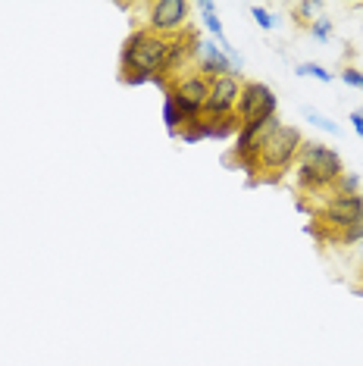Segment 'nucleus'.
<instances>
[{"instance_id": "obj_16", "label": "nucleus", "mask_w": 363, "mask_h": 366, "mask_svg": "<svg viewBox=\"0 0 363 366\" xmlns=\"http://www.w3.org/2000/svg\"><path fill=\"white\" fill-rule=\"evenodd\" d=\"M323 6L326 4H316V0H304V4H294V19L301 22H310V16H314V13H323Z\"/></svg>"}, {"instance_id": "obj_19", "label": "nucleus", "mask_w": 363, "mask_h": 366, "mask_svg": "<svg viewBox=\"0 0 363 366\" xmlns=\"http://www.w3.org/2000/svg\"><path fill=\"white\" fill-rule=\"evenodd\" d=\"M119 82L122 85H154V76H148V72H135V69H126L119 72Z\"/></svg>"}, {"instance_id": "obj_5", "label": "nucleus", "mask_w": 363, "mask_h": 366, "mask_svg": "<svg viewBox=\"0 0 363 366\" xmlns=\"http://www.w3.org/2000/svg\"><path fill=\"white\" fill-rule=\"evenodd\" d=\"M188 13H191L188 0H157V4H150V16L144 28L160 35V38H176L185 32Z\"/></svg>"}, {"instance_id": "obj_11", "label": "nucleus", "mask_w": 363, "mask_h": 366, "mask_svg": "<svg viewBox=\"0 0 363 366\" xmlns=\"http://www.w3.org/2000/svg\"><path fill=\"white\" fill-rule=\"evenodd\" d=\"M179 138L185 144H194V141H204V138H213V126H210L207 116H201V119H191L185 129L179 131Z\"/></svg>"}, {"instance_id": "obj_18", "label": "nucleus", "mask_w": 363, "mask_h": 366, "mask_svg": "<svg viewBox=\"0 0 363 366\" xmlns=\"http://www.w3.org/2000/svg\"><path fill=\"white\" fill-rule=\"evenodd\" d=\"M338 241H341V244H360V241H363V216L354 225H347V229L338 235Z\"/></svg>"}, {"instance_id": "obj_21", "label": "nucleus", "mask_w": 363, "mask_h": 366, "mask_svg": "<svg viewBox=\"0 0 363 366\" xmlns=\"http://www.w3.org/2000/svg\"><path fill=\"white\" fill-rule=\"evenodd\" d=\"M347 122L354 126V131H357V138H363V107H360V110H354V113L347 116Z\"/></svg>"}, {"instance_id": "obj_15", "label": "nucleus", "mask_w": 363, "mask_h": 366, "mask_svg": "<svg viewBox=\"0 0 363 366\" xmlns=\"http://www.w3.org/2000/svg\"><path fill=\"white\" fill-rule=\"evenodd\" d=\"M310 35H314L316 41H329L332 35H335V25H332V19H326V16H319L310 22Z\"/></svg>"}, {"instance_id": "obj_22", "label": "nucleus", "mask_w": 363, "mask_h": 366, "mask_svg": "<svg viewBox=\"0 0 363 366\" xmlns=\"http://www.w3.org/2000/svg\"><path fill=\"white\" fill-rule=\"evenodd\" d=\"M198 10H201V13H216V4H213V0H201Z\"/></svg>"}, {"instance_id": "obj_6", "label": "nucleus", "mask_w": 363, "mask_h": 366, "mask_svg": "<svg viewBox=\"0 0 363 366\" xmlns=\"http://www.w3.org/2000/svg\"><path fill=\"white\" fill-rule=\"evenodd\" d=\"M242 76H222L216 82H210V94L204 104V116L207 119H226V116H235L238 98H242Z\"/></svg>"}, {"instance_id": "obj_4", "label": "nucleus", "mask_w": 363, "mask_h": 366, "mask_svg": "<svg viewBox=\"0 0 363 366\" xmlns=\"http://www.w3.org/2000/svg\"><path fill=\"white\" fill-rule=\"evenodd\" d=\"M275 110H279V98L273 94L270 85L263 82H244L242 98H238L235 116L242 122H270L275 119Z\"/></svg>"}, {"instance_id": "obj_20", "label": "nucleus", "mask_w": 363, "mask_h": 366, "mask_svg": "<svg viewBox=\"0 0 363 366\" xmlns=\"http://www.w3.org/2000/svg\"><path fill=\"white\" fill-rule=\"evenodd\" d=\"M338 76H341V82H345V85L360 88V91H363V72L357 69V66H345V69H341Z\"/></svg>"}, {"instance_id": "obj_1", "label": "nucleus", "mask_w": 363, "mask_h": 366, "mask_svg": "<svg viewBox=\"0 0 363 366\" xmlns=\"http://www.w3.org/2000/svg\"><path fill=\"white\" fill-rule=\"evenodd\" d=\"M341 157L319 141H307L297 153V185L304 191H326L341 179Z\"/></svg>"}, {"instance_id": "obj_10", "label": "nucleus", "mask_w": 363, "mask_h": 366, "mask_svg": "<svg viewBox=\"0 0 363 366\" xmlns=\"http://www.w3.org/2000/svg\"><path fill=\"white\" fill-rule=\"evenodd\" d=\"M163 122H166V129H169V135H179V131L188 126L185 113L179 110V104L172 100L169 91H166V98H163Z\"/></svg>"}, {"instance_id": "obj_17", "label": "nucleus", "mask_w": 363, "mask_h": 366, "mask_svg": "<svg viewBox=\"0 0 363 366\" xmlns=\"http://www.w3.org/2000/svg\"><path fill=\"white\" fill-rule=\"evenodd\" d=\"M251 16H254V22H257L260 28H263V32H273V28H275V16H273L270 10H263V6L254 4L251 6Z\"/></svg>"}, {"instance_id": "obj_13", "label": "nucleus", "mask_w": 363, "mask_h": 366, "mask_svg": "<svg viewBox=\"0 0 363 366\" xmlns=\"http://www.w3.org/2000/svg\"><path fill=\"white\" fill-rule=\"evenodd\" d=\"M294 72H297V76H304V78H316V82H326V85L335 78V72H329L326 66H319V63H297Z\"/></svg>"}, {"instance_id": "obj_12", "label": "nucleus", "mask_w": 363, "mask_h": 366, "mask_svg": "<svg viewBox=\"0 0 363 366\" xmlns=\"http://www.w3.org/2000/svg\"><path fill=\"white\" fill-rule=\"evenodd\" d=\"M357 194H360V175L341 172V179L332 185V197H357Z\"/></svg>"}, {"instance_id": "obj_8", "label": "nucleus", "mask_w": 363, "mask_h": 366, "mask_svg": "<svg viewBox=\"0 0 363 366\" xmlns=\"http://www.w3.org/2000/svg\"><path fill=\"white\" fill-rule=\"evenodd\" d=\"M198 50H201V38L194 32H182V35H176V38H169V50H166V72H163V76L179 78L182 69H188L191 60L198 57Z\"/></svg>"}, {"instance_id": "obj_7", "label": "nucleus", "mask_w": 363, "mask_h": 366, "mask_svg": "<svg viewBox=\"0 0 363 366\" xmlns=\"http://www.w3.org/2000/svg\"><path fill=\"white\" fill-rule=\"evenodd\" d=\"M363 216V194L357 197H329V201L319 207V223L326 225V229H335L338 235L347 229V225H354L357 219Z\"/></svg>"}, {"instance_id": "obj_3", "label": "nucleus", "mask_w": 363, "mask_h": 366, "mask_svg": "<svg viewBox=\"0 0 363 366\" xmlns=\"http://www.w3.org/2000/svg\"><path fill=\"white\" fill-rule=\"evenodd\" d=\"M301 148H304L301 129L275 122V126L263 135V141H260V148H257V172H266L270 179H275V175L285 172L288 166L294 163Z\"/></svg>"}, {"instance_id": "obj_14", "label": "nucleus", "mask_w": 363, "mask_h": 366, "mask_svg": "<svg viewBox=\"0 0 363 366\" xmlns=\"http://www.w3.org/2000/svg\"><path fill=\"white\" fill-rule=\"evenodd\" d=\"M304 116H307V122H310V126H316V129H323V131H329V135H341V126H338V122H332L329 119V116H323V113H316V110H304Z\"/></svg>"}, {"instance_id": "obj_2", "label": "nucleus", "mask_w": 363, "mask_h": 366, "mask_svg": "<svg viewBox=\"0 0 363 366\" xmlns=\"http://www.w3.org/2000/svg\"><path fill=\"white\" fill-rule=\"evenodd\" d=\"M166 50H169V38H160V35L148 32V28H135L119 50V72L135 69V72H148L154 78L163 76Z\"/></svg>"}, {"instance_id": "obj_9", "label": "nucleus", "mask_w": 363, "mask_h": 366, "mask_svg": "<svg viewBox=\"0 0 363 366\" xmlns=\"http://www.w3.org/2000/svg\"><path fill=\"white\" fill-rule=\"evenodd\" d=\"M198 76H204L207 82H216L222 76H235L232 63L226 60L222 47L213 38H201V50H198Z\"/></svg>"}]
</instances>
